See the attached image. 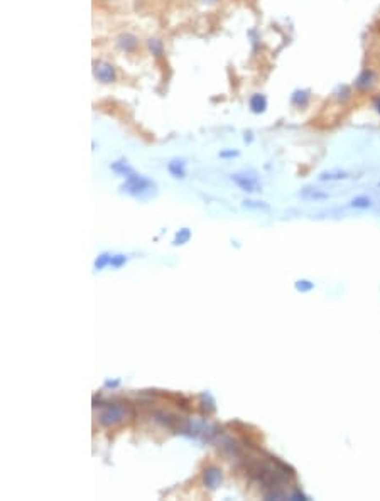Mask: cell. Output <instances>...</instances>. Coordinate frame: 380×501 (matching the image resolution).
Here are the masks:
<instances>
[{
  "label": "cell",
  "instance_id": "8",
  "mask_svg": "<svg viewBox=\"0 0 380 501\" xmlns=\"http://www.w3.org/2000/svg\"><path fill=\"white\" fill-rule=\"evenodd\" d=\"M168 172L174 179H186V161L179 157H174L168 162Z\"/></svg>",
  "mask_w": 380,
  "mask_h": 501
},
{
  "label": "cell",
  "instance_id": "17",
  "mask_svg": "<svg viewBox=\"0 0 380 501\" xmlns=\"http://www.w3.org/2000/svg\"><path fill=\"white\" fill-rule=\"evenodd\" d=\"M191 240V230L190 228H181L179 232L174 234L173 245L174 247H179V245H186Z\"/></svg>",
  "mask_w": 380,
  "mask_h": 501
},
{
  "label": "cell",
  "instance_id": "6",
  "mask_svg": "<svg viewBox=\"0 0 380 501\" xmlns=\"http://www.w3.org/2000/svg\"><path fill=\"white\" fill-rule=\"evenodd\" d=\"M115 44L122 52L132 54V52H136L138 49V37L132 33H122L115 39Z\"/></svg>",
  "mask_w": 380,
  "mask_h": 501
},
{
  "label": "cell",
  "instance_id": "21",
  "mask_svg": "<svg viewBox=\"0 0 380 501\" xmlns=\"http://www.w3.org/2000/svg\"><path fill=\"white\" fill-rule=\"evenodd\" d=\"M294 287H296V290L297 292H301V294H306V292H311L312 289H314V284L311 282V280H297L296 284H294Z\"/></svg>",
  "mask_w": 380,
  "mask_h": 501
},
{
  "label": "cell",
  "instance_id": "7",
  "mask_svg": "<svg viewBox=\"0 0 380 501\" xmlns=\"http://www.w3.org/2000/svg\"><path fill=\"white\" fill-rule=\"evenodd\" d=\"M203 484L207 486L208 489H211V491H215L216 488H218L220 484H222V481H223V474H222V469L220 468H216V466H208V468H205V471H203Z\"/></svg>",
  "mask_w": 380,
  "mask_h": 501
},
{
  "label": "cell",
  "instance_id": "12",
  "mask_svg": "<svg viewBox=\"0 0 380 501\" xmlns=\"http://www.w3.org/2000/svg\"><path fill=\"white\" fill-rule=\"evenodd\" d=\"M311 100V95L308 90H296L291 97V103H293L296 108H304V106L310 103Z\"/></svg>",
  "mask_w": 380,
  "mask_h": 501
},
{
  "label": "cell",
  "instance_id": "18",
  "mask_svg": "<svg viewBox=\"0 0 380 501\" xmlns=\"http://www.w3.org/2000/svg\"><path fill=\"white\" fill-rule=\"evenodd\" d=\"M242 204H243V208H248V209H257V211H267V209L271 208V206H269L265 201L250 200V198H247V200H243V201H242Z\"/></svg>",
  "mask_w": 380,
  "mask_h": 501
},
{
  "label": "cell",
  "instance_id": "26",
  "mask_svg": "<svg viewBox=\"0 0 380 501\" xmlns=\"http://www.w3.org/2000/svg\"><path fill=\"white\" fill-rule=\"evenodd\" d=\"M100 2H104V3H106V2H113V0H100Z\"/></svg>",
  "mask_w": 380,
  "mask_h": 501
},
{
  "label": "cell",
  "instance_id": "3",
  "mask_svg": "<svg viewBox=\"0 0 380 501\" xmlns=\"http://www.w3.org/2000/svg\"><path fill=\"white\" fill-rule=\"evenodd\" d=\"M230 179L247 194H259L262 191V184L255 172H235L230 174Z\"/></svg>",
  "mask_w": 380,
  "mask_h": 501
},
{
  "label": "cell",
  "instance_id": "5",
  "mask_svg": "<svg viewBox=\"0 0 380 501\" xmlns=\"http://www.w3.org/2000/svg\"><path fill=\"white\" fill-rule=\"evenodd\" d=\"M375 84H377V73H375L372 67H365L357 76V80H355L353 83V88L357 93L365 95V93H370Z\"/></svg>",
  "mask_w": 380,
  "mask_h": 501
},
{
  "label": "cell",
  "instance_id": "2",
  "mask_svg": "<svg viewBox=\"0 0 380 501\" xmlns=\"http://www.w3.org/2000/svg\"><path fill=\"white\" fill-rule=\"evenodd\" d=\"M127 418V407L117 401H110V403L102 405V410L98 414V422L102 427H115V425L122 424Z\"/></svg>",
  "mask_w": 380,
  "mask_h": 501
},
{
  "label": "cell",
  "instance_id": "14",
  "mask_svg": "<svg viewBox=\"0 0 380 501\" xmlns=\"http://www.w3.org/2000/svg\"><path fill=\"white\" fill-rule=\"evenodd\" d=\"M348 172L345 170H326V172H321L318 176L319 181H345L348 179Z\"/></svg>",
  "mask_w": 380,
  "mask_h": 501
},
{
  "label": "cell",
  "instance_id": "13",
  "mask_svg": "<svg viewBox=\"0 0 380 501\" xmlns=\"http://www.w3.org/2000/svg\"><path fill=\"white\" fill-rule=\"evenodd\" d=\"M301 198H304V200H310V201H323V200H328L329 198V194L328 193H325V191H319V189H316V187H304L303 191H301Z\"/></svg>",
  "mask_w": 380,
  "mask_h": 501
},
{
  "label": "cell",
  "instance_id": "19",
  "mask_svg": "<svg viewBox=\"0 0 380 501\" xmlns=\"http://www.w3.org/2000/svg\"><path fill=\"white\" fill-rule=\"evenodd\" d=\"M351 97H353V90H351L350 86H346V84H342V86H340L338 90H336V93H335V98H336V100H338L340 103L350 101Z\"/></svg>",
  "mask_w": 380,
  "mask_h": 501
},
{
  "label": "cell",
  "instance_id": "15",
  "mask_svg": "<svg viewBox=\"0 0 380 501\" xmlns=\"http://www.w3.org/2000/svg\"><path fill=\"white\" fill-rule=\"evenodd\" d=\"M110 260H112V253H110V251L100 253L93 262V270L95 272H100V270H104L105 267H110Z\"/></svg>",
  "mask_w": 380,
  "mask_h": 501
},
{
  "label": "cell",
  "instance_id": "1",
  "mask_svg": "<svg viewBox=\"0 0 380 501\" xmlns=\"http://www.w3.org/2000/svg\"><path fill=\"white\" fill-rule=\"evenodd\" d=\"M155 187L157 186H155L154 181L149 179L144 174H138L134 170L129 176L123 177V183L122 186H120V189H122V193L130 194V196L134 198H144V196H149L152 191H155Z\"/></svg>",
  "mask_w": 380,
  "mask_h": 501
},
{
  "label": "cell",
  "instance_id": "16",
  "mask_svg": "<svg viewBox=\"0 0 380 501\" xmlns=\"http://www.w3.org/2000/svg\"><path fill=\"white\" fill-rule=\"evenodd\" d=\"M372 206H374V202H372V200L368 196H357L350 201V208H355V209H368L372 208Z\"/></svg>",
  "mask_w": 380,
  "mask_h": 501
},
{
  "label": "cell",
  "instance_id": "20",
  "mask_svg": "<svg viewBox=\"0 0 380 501\" xmlns=\"http://www.w3.org/2000/svg\"><path fill=\"white\" fill-rule=\"evenodd\" d=\"M129 262V255L125 253H115L112 255V260H110V267L112 268H122L123 265Z\"/></svg>",
  "mask_w": 380,
  "mask_h": 501
},
{
  "label": "cell",
  "instance_id": "23",
  "mask_svg": "<svg viewBox=\"0 0 380 501\" xmlns=\"http://www.w3.org/2000/svg\"><path fill=\"white\" fill-rule=\"evenodd\" d=\"M372 105H374V108H375V112L380 115V95H375L374 98H372Z\"/></svg>",
  "mask_w": 380,
  "mask_h": 501
},
{
  "label": "cell",
  "instance_id": "24",
  "mask_svg": "<svg viewBox=\"0 0 380 501\" xmlns=\"http://www.w3.org/2000/svg\"><path fill=\"white\" fill-rule=\"evenodd\" d=\"M243 140H245V142H252V134H245Z\"/></svg>",
  "mask_w": 380,
  "mask_h": 501
},
{
  "label": "cell",
  "instance_id": "4",
  "mask_svg": "<svg viewBox=\"0 0 380 501\" xmlns=\"http://www.w3.org/2000/svg\"><path fill=\"white\" fill-rule=\"evenodd\" d=\"M93 78L102 84H112L117 81V69L112 63L105 61V59H95L93 61Z\"/></svg>",
  "mask_w": 380,
  "mask_h": 501
},
{
  "label": "cell",
  "instance_id": "22",
  "mask_svg": "<svg viewBox=\"0 0 380 501\" xmlns=\"http://www.w3.org/2000/svg\"><path fill=\"white\" fill-rule=\"evenodd\" d=\"M240 155V152L239 150H232V149H225V150H220V154H218V157L220 159H233V157H239Z\"/></svg>",
  "mask_w": 380,
  "mask_h": 501
},
{
  "label": "cell",
  "instance_id": "9",
  "mask_svg": "<svg viewBox=\"0 0 380 501\" xmlns=\"http://www.w3.org/2000/svg\"><path fill=\"white\" fill-rule=\"evenodd\" d=\"M248 108H250L252 113L255 115H260L267 110V98L265 95L262 93H254L250 98H248Z\"/></svg>",
  "mask_w": 380,
  "mask_h": 501
},
{
  "label": "cell",
  "instance_id": "25",
  "mask_svg": "<svg viewBox=\"0 0 380 501\" xmlns=\"http://www.w3.org/2000/svg\"><path fill=\"white\" fill-rule=\"evenodd\" d=\"M201 2H205V3H216L218 0H201Z\"/></svg>",
  "mask_w": 380,
  "mask_h": 501
},
{
  "label": "cell",
  "instance_id": "11",
  "mask_svg": "<svg viewBox=\"0 0 380 501\" xmlns=\"http://www.w3.org/2000/svg\"><path fill=\"white\" fill-rule=\"evenodd\" d=\"M110 169H112L115 174H119L120 177H125V176H129L130 172H134V167L127 162V159H119V161L112 162V164H110Z\"/></svg>",
  "mask_w": 380,
  "mask_h": 501
},
{
  "label": "cell",
  "instance_id": "10",
  "mask_svg": "<svg viewBox=\"0 0 380 501\" xmlns=\"http://www.w3.org/2000/svg\"><path fill=\"white\" fill-rule=\"evenodd\" d=\"M145 44H147V49H149V52L152 54V58L162 59V58L166 56V49H164V44H162L161 39H157V37H149Z\"/></svg>",
  "mask_w": 380,
  "mask_h": 501
}]
</instances>
